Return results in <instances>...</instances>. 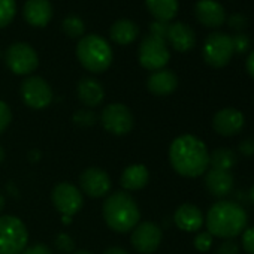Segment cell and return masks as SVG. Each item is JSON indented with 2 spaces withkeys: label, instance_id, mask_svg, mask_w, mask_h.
<instances>
[{
  "label": "cell",
  "instance_id": "d4e9b609",
  "mask_svg": "<svg viewBox=\"0 0 254 254\" xmlns=\"http://www.w3.org/2000/svg\"><path fill=\"white\" fill-rule=\"evenodd\" d=\"M236 154L229 148H217L209 154V165L214 169L230 171L236 165Z\"/></svg>",
  "mask_w": 254,
  "mask_h": 254
},
{
  "label": "cell",
  "instance_id": "9a60e30c",
  "mask_svg": "<svg viewBox=\"0 0 254 254\" xmlns=\"http://www.w3.org/2000/svg\"><path fill=\"white\" fill-rule=\"evenodd\" d=\"M194 15L205 27H220L226 21V12L215 0H199L194 5Z\"/></svg>",
  "mask_w": 254,
  "mask_h": 254
},
{
  "label": "cell",
  "instance_id": "ba28073f",
  "mask_svg": "<svg viewBox=\"0 0 254 254\" xmlns=\"http://www.w3.org/2000/svg\"><path fill=\"white\" fill-rule=\"evenodd\" d=\"M171 59V53L168 50L166 41L148 35L142 39L139 45V63L142 67L148 70H160L163 69Z\"/></svg>",
  "mask_w": 254,
  "mask_h": 254
},
{
  "label": "cell",
  "instance_id": "b9f144b4",
  "mask_svg": "<svg viewBox=\"0 0 254 254\" xmlns=\"http://www.w3.org/2000/svg\"><path fill=\"white\" fill-rule=\"evenodd\" d=\"M3 208H5V197L0 194V212L3 211Z\"/></svg>",
  "mask_w": 254,
  "mask_h": 254
},
{
  "label": "cell",
  "instance_id": "f1b7e54d",
  "mask_svg": "<svg viewBox=\"0 0 254 254\" xmlns=\"http://www.w3.org/2000/svg\"><path fill=\"white\" fill-rule=\"evenodd\" d=\"M56 247H57L59 251L69 254V253H72L75 250V241L67 233H59L56 236Z\"/></svg>",
  "mask_w": 254,
  "mask_h": 254
},
{
  "label": "cell",
  "instance_id": "8d00e7d4",
  "mask_svg": "<svg viewBox=\"0 0 254 254\" xmlns=\"http://www.w3.org/2000/svg\"><path fill=\"white\" fill-rule=\"evenodd\" d=\"M23 254H53V253H51V250L47 245H44V244H35L32 247H27L23 251Z\"/></svg>",
  "mask_w": 254,
  "mask_h": 254
},
{
  "label": "cell",
  "instance_id": "6da1fadb",
  "mask_svg": "<svg viewBox=\"0 0 254 254\" xmlns=\"http://www.w3.org/2000/svg\"><path fill=\"white\" fill-rule=\"evenodd\" d=\"M169 162L177 174L186 178H197L208 171L209 153L202 139L186 133L175 138L169 147Z\"/></svg>",
  "mask_w": 254,
  "mask_h": 254
},
{
  "label": "cell",
  "instance_id": "277c9868",
  "mask_svg": "<svg viewBox=\"0 0 254 254\" xmlns=\"http://www.w3.org/2000/svg\"><path fill=\"white\" fill-rule=\"evenodd\" d=\"M76 56L82 67L93 73L105 72L112 63V48L99 35H85L76 45Z\"/></svg>",
  "mask_w": 254,
  "mask_h": 254
},
{
  "label": "cell",
  "instance_id": "7dc6e473",
  "mask_svg": "<svg viewBox=\"0 0 254 254\" xmlns=\"http://www.w3.org/2000/svg\"><path fill=\"white\" fill-rule=\"evenodd\" d=\"M21 254H23V253H21Z\"/></svg>",
  "mask_w": 254,
  "mask_h": 254
},
{
  "label": "cell",
  "instance_id": "7bdbcfd3",
  "mask_svg": "<svg viewBox=\"0 0 254 254\" xmlns=\"http://www.w3.org/2000/svg\"><path fill=\"white\" fill-rule=\"evenodd\" d=\"M5 160V150L0 147V163H2Z\"/></svg>",
  "mask_w": 254,
  "mask_h": 254
},
{
  "label": "cell",
  "instance_id": "ab89813d",
  "mask_svg": "<svg viewBox=\"0 0 254 254\" xmlns=\"http://www.w3.org/2000/svg\"><path fill=\"white\" fill-rule=\"evenodd\" d=\"M103 254H129V253L121 247H109Z\"/></svg>",
  "mask_w": 254,
  "mask_h": 254
},
{
  "label": "cell",
  "instance_id": "30bf717a",
  "mask_svg": "<svg viewBox=\"0 0 254 254\" xmlns=\"http://www.w3.org/2000/svg\"><path fill=\"white\" fill-rule=\"evenodd\" d=\"M21 97L32 109H44L53 102V90L41 76H29L21 84Z\"/></svg>",
  "mask_w": 254,
  "mask_h": 254
},
{
  "label": "cell",
  "instance_id": "1f68e13d",
  "mask_svg": "<svg viewBox=\"0 0 254 254\" xmlns=\"http://www.w3.org/2000/svg\"><path fill=\"white\" fill-rule=\"evenodd\" d=\"M242 248L248 253V254H254V227L245 229L242 232Z\"/></svg>",
  "mask_w": 254,
  "mask_h": 254
},
{
  "label": "cell",
  "instance_id": "4dcf8cb0",
  "mask_svg": "<svg viewBox=\"0 0 254 254\" xmlns=\"http://www.w3.org/2000/svg\"><path fill=\"white\" fill-rule=\"evenodd\" d=\"M212 245V235L209 232H200L196 235L194 238V248L200 253H206L209 251Z\"/></svg>",
  "mask_w": 254,
  "mask_h": 254
},
{
  "label": "cell",
  "instance_id": "484cf974",
  "mask_svg": "<svg viewBox=\"0 0 254 254\" xmlns=\"http://www.w3.org/2000/svg\"><path fill=\"white\" fill-rule=\"evenodd\" d=\"M62 27H63V32L69 38H79L85 32V24H84L82 18L78 17V15H67L63 20Z\"/></svg>",
  "mask_w": 254,
  "mask_h": 254
},
{
  "label": "cell",
  "instance_id": "cb8c5ba5",
  "mask_svg": "<svg viewBox=\"0 0 254 254\" xmlns=\"http://www.w3.org/2000/svg\"><path fill=\"white\" fill-rule=\"evenodd\" d=\"M150 14L160 23H169L178 14V0H145Z\"/></svg>",
  "mask_w": 254,
  "mask_h": 254
},
{
  "label": "cell",
  "instance_id": "4fadbf2b",
  "mask_svg": "<svg viewBox=\"0 0 254 254\" xmlns=\"http://www.w3.org/2000/svg\"><path fill=\"white\" fill-rule=\"evenodd\" d=\"M79 184L82 193H85L88 197L99 199L108 194L111 189V178L100 168H88L81 174Z\"/></svg>",
  "mask_w": 254,
  "mask_h": 254
},
{
  "label": "cell",
  "instance_id": "9c48e42d",
  "mask_svg": "<svg viewBox=\"0 0 254 254\" xmlns=\"http://www.w3.org/2000/svg\"><path fill=\"white\" fill-rule=\"evenodd\" d=\"M5 60L9 70L15 75H29L39 66L38 53L24 42L12 44L5 54Z\"/></svg>",
  "mask_w": 254,
  "mask_h": 254
},
{
  "label": "cell",
  "instance_id": "4316f807",
  "mask_svg": "<svg viewBox=\"0 0 254 254\" xmlns=\"http://www.w3.org/2000/svg\"><path fill=\"white\" fill-rule=\"evenodd\" d=\"M15 12H17L15 0H0V29H3L12 23Z\"/></svg>",
  "mask_w": 254,
  "mask_h": 254
},
{
  "label": "cell",
  "instance_id": "83f0119b",
  "mask_svg": "<svg viewBox=\"0 0 254 254\" xmlns=\"http://www.w3.org/2000/svg\"><path fill=\"white\" fill-rule=\"evenodd\" d=\"M72 120L76 126L81 127H91L97 121V115L91 109H78L73 115Z\"/></svg>",
  "mask_w": 254,
  "mask_h": 254
},
{
  "label": "cell",
  "instance_id": "52a82bcc",
  "mask_svg": "<svg viewBox=\"0 0 254 254\" xmlns=\"http://www.w3.org/2000/svg\"><path fill=\"white\" fill-rule=\"evenodd\" d=\"M235 48H233V41L232 36L226 35V33H211L203 44L202 48V54H203V60L215 69L224 67L230 59L233 57Z\"/></svg>",
  "mask_w": 254,
  "mask_h": 254
},
{
  "label": "cell",
  "instance_id": "603a6c76",
  "mask_svg": "<svg viewBox=\"0 0 254 254\" xmlns=\"http://www.w3.org/2000/svg\"><path fill=\"white\" fill-rule=\"evenodd\" d=\"M139 35V27L127 18L117 20L111 29H109V36L111 39L118 44V45H129L132 44Z\"/></svg>",
  "mask_w": 254,
  "mask_h": 254
},
{
  "label": "cell",
  "instance_id": "d6a6232c",
  "mask_svg": "<svg viewBox=\"0 0 254 254\" xmlns=\"http://www.w3.org/2000/svg\"><path fill=\"white\" fill-rule=\"evenodd\" d=\"M215 254H239V245L233 239H224L218 245Z\"/></svg>",
  "mask_w": 254,
  "mask_h": 254
},
{
  "label": "cell",
  "instance_id": "8fae6325",
  "mask_svg": "<svg viewBox=\"0 0 254 254\" xmlns=\"http://www.w3.org/2000/svg\"><path fill=\"white\" fill-rule=\"evenodd\" d=\"M163 232L153 221L138 223L132 232V247L141 254H153L162 244Z\"/></svg>",
  "mask_w": 254,
  "mask_h": 254
},
{
  "label": "cell",
  "instance_id": "836d02e7",
  "mask_svg": "<svg viewBox=\"0 0 254 254\" xmlns=\"http://www.w3.org/2000/svg\"><path fill=\"white\" fill-rule=\"evenodd\" d=\"M232 41H233V48H235L236 53H245L247 48L250 47V39L244 33H239V35L233 36Z\"/></svg>",
  "mask_w": 254,
  "mask_h": 254
},
{
  "label": "cell",
  "instance_id": "60d3db41",
  "mask_svg": "<svg viewBox=\"0 0 254 254\" xmlns=\"http://www.w3.org/2000/svg\"><path fill=\"white\" fill-rule=\"evenodd\" d=\"M248 196H250V199H251V202L254 203V184L251 186V189H250V191H248Z\"/></svg>",
  "mask_w": 254,
  "mask_h": 254
},
{
  "label": "cell",
  "instance_id": "8992f818",
  "mask_svg": "<svg viewBox=\"0 0 254 254\" xmlns=\"http://www.w3.org/2000/svg\"><path fill=\"white\" fill-rule=\"evenodd\" d=\"M100 123L108 133L115 136H124L132 132L135 126V118L132 111L126 105L109 103L102 109Z\"/></svg>",
  "mask_w": 254,
  "mask_h": 254
},
{
  "label": "cell",
  "instance_id": "d590c367",
  "mask_svg": "<svg viewBox=\"0 0 254 254\" xmlns=\"http://www.w3.org/2000/svg\"><path fill=\"white\" fill-rule=\"evenodd\" d=\"M239 153L244 157L254 156V139L253 138H247V139L241 141V144H239Z\"/></svg>",
  "mask_w": 254,
  "mask_h": 254
},
{
  "label": "cell",
  "instance_id": "74e56055",
  "mask_svg": "<svg viewBox=\"0 0 254 254\" xmlns=\"http://www.w3.org/2000/svg\"><path fill=\"white\" fill-rule=\"evenodd\" d=\"M229 23H230V27H232V29L239 30V32L247 26V20H245L242 15H239V14H238V15H232Z\"/></svg>",
  "mask_w": 254,
  "mask_h": 254
},
{
  "label": "cell",
  "instance_id": "ee69618b",
  "mask_svg": "<svg viewBox=\"0 0 254 254\" xmlns=\"http://www.w3.org/2000/svg\"><path fill=\"white\" fill-rule=\"evenodd\" d=\"M62 220H63V223L69 224V223L72 221V217H66V215H63V217H62Z\"/></svg>",
  "mask_w": 254,
  "mask_h": 254
},
{
  "label": "cell",
  "instance_id": "f6af8a7d",
  "mask_svg": "<svg viewBox=\"0 0 254 254\" xmlns=\"http://www.w3.org/2000/svg\"><path fill=\"white\" fill-rule=\"evenodd\" d=\"M73 254H91V253L87 251V250H81V251H76V253H73Z\"/></svg>",
  "mask_w": 254,
  "mask_h": 254
},
{
  "label": "cell",
  "instance_id": "bcb514c9",
  "mask_svg": "<svg viewBox=\"0 0 254 254\" xmlns=\"http://www.w3.org/2000/svg\"><path fill=\"white\" fill-rule=\"evenodd\" d=\"M0 56H2V53H0Z\"/></svg>",
  "mask_w": 254,
  "mask_h": 254
},
{
  "label": "cell",
  "instance_id": "7a4b0ae2",
  "mask_svg": "<svg viewBox=\"0 0 254 254\" xmlns=\"http://www.w3.org/2000/svg\"><path fill=\"white\" fill-rule=\"evenodd\" d=\"M205 223L212 236L233 239L247 229L248 217L241 205L230 200H218L208 209Z\"/></svg>",
  "mask_w": 254,
  "mask_h": 254
},
{
  "label": "cell",
  "instance_id": "f546056e",
  "mask_svg": "<svg viewBox=\"0 0 254 254\" xmlns=\"http://www.w3.org/2000/svg\"><path fill=\"white\" fill-rule=\"evenodd\" d=\"M11 120H12V112L9 105L3 100H0V135L9 127Z\"/></svg>",
  "mask_w": 254,
  "mask_h": 254
},
{
  "label": "cell",
  "instance_id": "f35d334b",
  "mask_svg": "<svg viewBox=\"0 0 254 254\" xmlns=\"http://www.w3.org/2000/svg\"><path fill=\"white\" fill-rule=\"evenodd\" d=\"M245 66H247L248 73L254 78V51H251V53H250V56L247 57V63H245Z\"/></svg>",
  "mask_w": 254,
  "mask_h": 254
},
{
  "label": "cell",
  "instance_id": "ffe728a7",
  "mask_svg": "<svg viewBox=\"0 0 254 254\" xmlns=\"http://www.w3.org/2000/svg\"><path fill=\"white\" fill-rule=\"evenodd\" d=\"M147 87L150 93L154 96H169L178 87V78L172 70L160 69L150 75L147 81Z\"/></svg>",
  "mask_w": 254,
  "mask_h": 254
},
{
  "label": "cell",
  "instance_id": "44dd1931",
  "mask_svg": "<svg viewBox=\"0 0 254 254\" xmlns=\"http://www.w3.org/2000/svg\"><path fill=\"white\" fill-rule=\"evenodd\" d=\"M150 181V172L145 165H130L127 166L121 177H120V184L124 190L135 191V190H142Z\"/></svg>",
  "mask_w": 254,
  "mask_h": 254
},
{
  "label": "cell",
  "instance_id": "5bb4252c",
  "mask_svg": "<svg viewBox=\"0 0 254 254\" xmlns=\"http://www.w3.org/2000/svg\"><path fill=\"white\" fill-rule=\"evenodd\" d=\"M245 118L244 114L235 108H223L212 118L214 130L224 138L238 135L244 127Z\"/></svg>",
  "mask_w": 254,
  "mask_h": 254
},
{
  "label": "cell",
  "instance_id": "e575fe53",
  "mask_svg": "<svg viewBox=\"0 0 254 254\" xmlns=\"http://www.w3.org/2000/svg\"><path fill=\"white\" fill-rule=\"evenodd\" d=\"M168 27L169 24L168 23H160V21H156L150 26V30H151V35L153 36H157L163 41H166V33H168Z\"/></svg>",
  "mask_w": 254,
  "mask_h": 254
},
{
  "label": "cell",
  "instance_id": "e0dca14e",
  "mask_svg": "<svg viewBox=\"0 0 254 254\" xmlns=\"http://www.w3.org/2000/svg\"><path fill=\"white\" fill-rule=\"evenodd\" d=\"M166 41L178 53H187L194 47L196 35L190 26L184 23H174V24H169L168 27Z\"/></svg>",
  "mask_w": 254,
  "mask_h": 254
},
{
  "label": "cell",
  "instance_id": "2e32d148",
  "mask_svg": "<svg viewBox=\"0 0 254 254\" xmlns=\"http://www.w3.org/2000/svg\"><path fill=\"white\" fill-rule=\"evenodd\" d=\"M235 178L230 171L223 169H208L205 174V187L214 197H224L233 190Z\"/></svg>",
  "mask_w": 254,
  "mask_h": 254
},
{
  "label": "cell",
  "instance_id": "3957f363",
  "mask_svg": "<svg viewBox=\"0 0 254 254\" xmlns=\"http://www.w3.org/2000/svg\"><path fill=\"white\" fill-rule=\"evenodd\" d=\"M102 214L108 227L117 233L133 230L141 218L136 200L126 191H115L109 194L103 202Z\"/></svg>",
  "mask_w": 254,
  "mask_h": 254
},
{
  "label": "cell",
  "instance_id": "d6986e66",
  "mask_svg": "<svg viewBox=\"0 0 254 254\" xmlns=\"http://www.w3.org/2000/svg\"><path fill=\"white\" fill-rule=\"evenodd\" d=\"M174 221L183 232H197L203 224V214L196 205L183 203L177 208Z\"/></svg>",
  "mask_w": 254,
  "mask_h": 254
},
{
  "label": "cell",
  "instance_id": "7402d4cb",
  "mask_svg": "<svg viewBox=\"0 0 254 254\" xmlns=\"http://www.w3.org/2000/svg\"><path fill=\"white\" fill-rule=\"evenodd\" d=\"M78 97L79 100L88 106V108H94L97 105H100L105 99V90L102 87V84L94 79V78H82L79 82H78Z\"/></svg>",
  "mask_w": 254,
  "mask_h": 254
},
{
  "label": "cell",
  "instance_id": "5b68a950",
  "mask_svg": "<svg viewBox=\"0 0 254 254\" xmlns=\"http://www.w3.org/2000/svg\"><path fill=\"white\" fill-rule=\"evenodd\" d=\"M27 227L18 217H0V254H21L27 248Z\"/></svg>",
  "mask_w": 254,
  "mask_h": 254
},
{
  "label": "cell",
  "instance_id": "7c38bea8",
  "mask_svg": "<svg viewBox=\"0 0 254 254\" xmlns=\"http://www.w3.org/2000/svg\"><path fill=\"white\" fill-rule=\"evenodd\" d=\"M54 208L66 217H73L82 208V193L69 183H60L51 193Z\"/></svg>",
  "mask_w": 254,
  "mask_h": 254
},
{
  "label": "cell",
  "instance_id": "ac0fdd59",
  "mask_svg": "<svg viewBox=\"0 0 254 254\" xmlns=\"http://www.w3.org/2000/svg\"><path fill=\"white\" fill-rule=\"evenodd\" d=\"M23 14L30 26L45 27L53 18V5L50 0H27Z\"/></svg>",
  "mask_w": 254,
  "mask_h": 254
}]
</instances>
